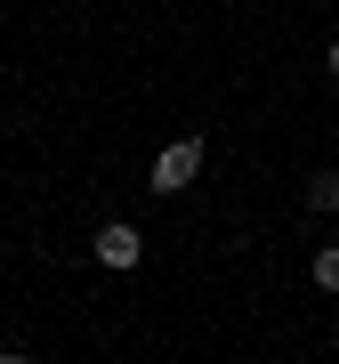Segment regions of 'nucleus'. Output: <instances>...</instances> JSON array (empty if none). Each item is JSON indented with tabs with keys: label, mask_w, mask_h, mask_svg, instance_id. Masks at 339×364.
<instances>
[{
	"label": "nucleus",
	"mask_w": 339,
	"mask_h": 364,
	"mask_svg": "<svg viewBox=\"0 0 339 364\" xmlns=\"http://www.w3.org/2000/svg\"><path fill=\"white\" fill-rule=\"evenodd\" d=\"M202 162H210V146H202V138H170L162 154H154V170H145V186L170 203V195H186V186L202 178Z\"/></svg>",
	"instance_id": "f257e3e1"
},
{
	"label": "nucleus",
	"mask_w": 339,
	"mask_h": 364,
	"mask_svg": "<svg viewBox=\"0 0 339 364\" xmlns=\"http://www.w3.org/2000/svg\"><path fill=\"white\" fill-rule=\"evenodd\" d=\"M138 259H145V235H138L130 219H105V227H97V267H113V275H130Z\"/></svg>",
	"instance_id": "f03ea898"
},
{
	"label": "nucleus",
	"mask_w": 339,
	"mask_h": 364,
	"mask_svg": "<svg viewBox=\"0 0 339 364\" xmlns=\"http://www.w3.org/2000/svg\"><path fill=\"white\" fill-rule=\"evenodd\" d=\"M307 210H339V170H315L307 178Z\"/></svg>",
	"instance_id": "7ed1b4c3"
},
{
	"label": "nucleus",
	"mask_w": 339,
	"mask_h": 364,
	"mask_svg": "<svg viewBox=\"0 0 339 364\" xmlns=\"http://www.w3.org/2000/svg\"><path fill=\"white\" fill-rule=\"evenodd\" d=\"M307 275H315V291H339V243H323V251H315V259H307Z\"/></svg>",
	"instance_id": "20e7f679"
},
{
	"label": "nucleus",
	"mask_w": 339,
	"mask_h": 364,
	"mask_svg": "<svg viewBox=\"0 0 339 364\" xmlns=\"http://www.w3.org/2000/svg\"><path fill=\"white\" fill-rule=\"evenodd\" d=\"M323 73H331V81H339V41H331V49H323Z\"/></svg>",
	"instance_id": "39448f33"
},
{
	"label": "nucleus",
	"mask_w": 339,
	"mask_h": 364,
	"mask_svg": "<svg viewBox=\"0 0 339 364\" xmlns=\"http://www.w3.org/2000/svg\"><path fill=\"white\" fill-rule=\"evenodd\" d=\"M0 364H33V356H25V348H9V356H0Z\"/></svg>",
	"instance_id": "423d86ee"
}]
</instances>
